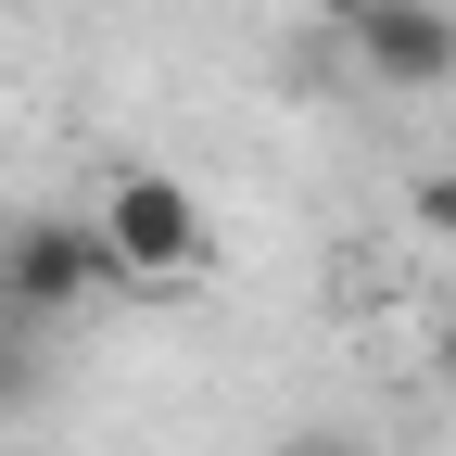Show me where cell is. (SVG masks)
Segmentation results:
<instances>
[{
    "instance_id": "ba28073f",
    "label": "cell",
    "mask_w": 456,
    "mask_h": 456,
    "mask_svg": "<svg viewBox=\"0 0 456 456\" xmlns=\"http://www.w3.org/2000/svg\"><path fill=\"white\" fill-rule=\"evenodd\" d=\"M292 456H368V444H342V431H317V444H292Z\"/></svg>"
},
{
    "instance_id": "8992f818",
    "label": "cell",
    "mask_w": 456,
    "mask_h": 456,
    "mask_svg": "<svg viewBox=\"0 0 456 456\" xmlns=\"http://www.w3.org/2000/svg\"><path fill=\"white\" fill-rule=\"evenodd\" d=\"M431 355H444V380H456V266H444V292H431Z\"/></svg>"
},
{
    "instance_id": "9c48e42d",
    "label": "cell",
    "mask_w": 456,
    "mask_h": 456,
    "mask_svg": "<svg viewBox=\"0 0 456 456\" xmlns=\"http://www.w3.org/2000/svg\"><path fill=\"white\" fill-rule=\"evenodd\" d=\"M0 330H26V317H13V254H0Z\"/></svg>"
},
{
    "instance_id": "3957f363",
    "label": "cell",
    "mask_w": 456,
    "mask_h": 456,
    "mask_svg": "<svg viewBox=\"0 0 456 456\" xmlns=\"http://www.w3.org/2000/svg\"><path fill=\"white\" fill-rule=\"evenodd\" d=\"M342 51H355L380 89H456V0H380Z\"/></svg>"
},
{
    "instance_id": "52a82bcc",
    "label": "cell",
    "mask_w": 456,
    "mask_h": 456,
    "mask_svg": "<svg viewBox=\"0 0 456 456\" xmlns=\"http://www.w3.org/2000/svg\"><path fill=\"white\" fill-rule=\"evenodd\" d=\"M292 13H317V26H330V38H355V26H368V13H380V0H292Z\"/></svg>"
},
{
    "instance_id": "5b68a950",
    "label": "cell",
    "mask_w": 456,
    "mask_h": 456,
    "mask_svg": "<svg viewBox=\"0 0 456 456\" xmlns=\"http://www.w3.org/2000/svg\"><path fill=\"white\" fill-rule=\"evenodd\" d=\"M406 216H419V228H431V241H456V165H431V178H419V191H406Z\"/></svg>"
},
{
    "instance_id": "7a4b0ae2",
    "label": "cell",
    "mask_w": 456,
    "mask_h": 456,
    "mask_svg": "<svg viewBox=\"0 0 456 456\" xmlns=\"http://www.w3.org/2000/svg\"><path fill=\"white\" fill-rule=\"evenodd\" d=\"M0 254H13V317H26V330H64L77 305L114 292L102 216H26V228H0Z\"/></svg>"
},
{
    "instance_id": "277c9868",
    "label": "cell",
    "mask_w": 456,
    "mask_h": 456,
    "mask_svg": "<svg viewBox=\"0 0 456 456\" xmlns=\"http://www.w3.org/2000/svg\"><path fill=\"white\" fill-rule=\"evenodd\" d=\"M38 342H51V330H0V419L38 393Z\"/></svg>"
},
{
    "instance_id": "6da1fadb",
    "label": "cell",
    "mask_w": 456,
    "mask_h": 456,
    "mask_svg": "<svg viewBox=\"0 0 456 456\" xmlns=\"http://www.w3.org/2000/svg\"><path fill=\"white\" fill-rule=\"evenodd\" d=\"M102 254H114V279H140V292H178V279L216 266V216H203L191 178L127 165V178L102 191Z\"/></svg>"
}]
</instances>
